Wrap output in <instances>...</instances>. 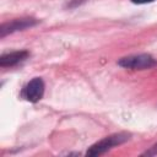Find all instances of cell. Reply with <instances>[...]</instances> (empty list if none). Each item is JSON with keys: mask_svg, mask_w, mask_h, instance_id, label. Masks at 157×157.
<instances>
[{"mask_svg": "<svg viewBox=\"0 0 157 157\" xmlns=\"http://www.w3.org/2000/svg\"><path fill=\"white\" fill-rule=\"evenodd\" d=\"M131 139V134L126 132V131H121V132H115L109 136L103 137L102 140L97 141L96 144H93L91 147H88V150L86 151V156L90 157H96V156H101L104 155L105 152H108L109 150L118 147L123 144H125L126 141H129Z\"/></svg>", "mask_w": 157, "mask_h": 157, "instance_id": "obj_1", "label": "cell"}, {"mask_svg": "<svg viewBox=\"0 0 157 157\" xmlns=\"http://www.w3.org/2000/svg\"><path fill=\"white\" fill-rule=\"evenodd\" d=\"M118 65L130 70H147L157 66V59L147 53L134 54L120 58L118 60Z\"/></svg>", "mask_w": 157, "mask_h": 157, "instance_id": "obj_2", "label": "cell"}, {"mask_svg": "<svg viewBox=\"0 0 157 157\" xmlns=\"http://www.w3.org/2000/svg\"><path fill=\"white\" fill-rule=\"evenodd\" d=\"M155 0H131L132 4H136V5H144V4H150V2H153Z\"/></svg>", "mask_w": 157, "mask_h": 157, "instance_id": "obj_8", "label": "cell"}, {"mask_svg": "<svg viewBox=\"0 0 157 157\" xmlns=\"http://www.w3.org/2000/svg\"><path fill=\"white\" fill-rule=\"evenodd\" d=\"M157 155V142L155 145H152L148 150H146L145 152L141 153V156H156Z\"/></svg>", "mask_w": 157, "mask_h": 157, "instance_id": "obj_6", "label": "cell"}, {"mask_svg": "<svg viewBox=\"0 0 157 157\" xmlns=\"http://www.w3.org/2000/svg\"><path fill=\"white\" fill-rule=\"evenodd\" d=\"M45 85L40 77H33L21 91V97L31 103L39 102L44 96Z\"/></svg>", "mask_w": 157, "mask_h": 157, "instance_id": "obj_4", "label": "cell"}, {"mask_svg": "<svg viewBox=\"0 0 157 157\" xmlns=\"http://www.w3.org/2000/svg\"><path fill=\"white\" fill-rule=\"evenodd\" d=\"M39 23V20L34 17H21V18H15L7 22H4L0 26V38L4 39L6 36L25 31L27 28H32Z\"/></svg>", "mask_w": 157, "mask_h": 157, "instance_id": "obj_3", "label": "cell"}, {"mask_svg": "<svg viewBox=\"0 0 157 157\" xmlns=\"http://www.w3.org/2000/svg\"><path fill=\"white\" fill-rule=\"evenodd\" d=\"M85 1H86V0H71L70 4H67V6H69V7H76V6L81 5V4L85 2Z\"/></svg>", "mask_w": 157, "mask_h": 157, "instance_id": "obj_7", "label": "cell"}, {"mask_svg": "<svg viewBox=\"0 0 157 157\" xmlns=\"http://www.w3.org/2000/svg\"><path fill=\"white\" fill-rule=\"evenodd\" d=\"M29 52L26 49L22 50H15V52H10V53H4L0 56V66L2 69L6 67H13L17 66L18 64L23 63L26 59L29 58Z\"/></svg>", "mask_w": 157, "mask_h": 157, "instance_id": "obj_5", "label": "cell"}]
</instances>
